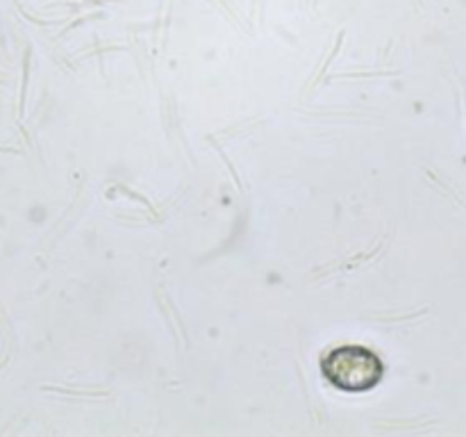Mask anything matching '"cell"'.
<instances>
[{"mask_svg": "<svg viewBox=\"0 0 466 437\" xmlns=\"http://www.w3.org/2000/svg\"><path fill=\"white\" fill-rule=\"evenodd\" d=\"M321 373L335 390L360 394L380 385L385 362L369 346L344 344L323 355Z\"/></svg>", "mask_w": 466, "mask_h": 437, "instance_id": "6da1fadb", "label": "cell"}]
</instances>
